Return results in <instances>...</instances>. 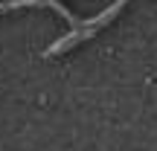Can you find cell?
Here are the masks:
<instances>
[{
  "label": "cell",
  "mask_w": 157,
  "mask_h": 151,
  "mask_svg": "<svg viewBox=\"0 0 157 151\" xmlns=\"http://www.w3.org/2000/svg\"><path fill=\"white\" fill-rule=\"evenodd\" d=\"M125 6H128V0H113V3L108 6L105 12H102V15L90 17V21H78V26H76L70 35H64V38H58L56 44H50V47H47V50H44V55H47V58H52V55H61V52L73 50V47H76V44H82L84 38H90V35H93V32H99L102 26H108V23H111L113 17H117L119 12L125 9Z\"/></svg>",
  "instance_id": "1"
},
{
  "label": "cell",
  "mask_w": 157,
  "mask_h": 151,
  "mask_svg": "<svg viewBox=\"0 0 157 151\" xmlns=\"http://www.w3.org/2000/svg\"><path fill=\"white\" fill-rule=\"evenodd\" d=\"M23 6H52L56 12H61L64 17H67L70 26H78V17L73 12L67 9V6L61 3V0H6V3H0V12H12V9H23Z\"/></svg>",
  "instance_id": "2"
}]
</instances>
